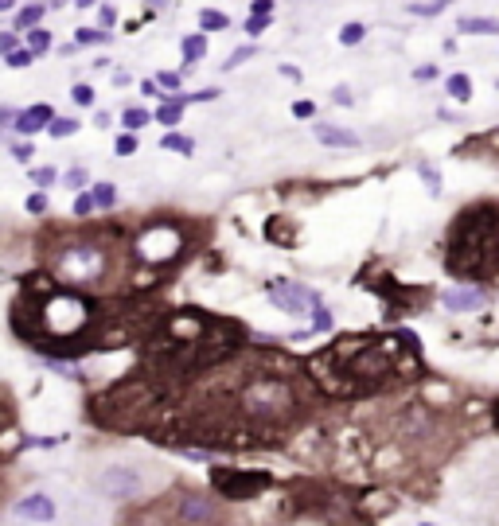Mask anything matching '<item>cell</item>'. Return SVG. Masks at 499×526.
I'll return each instance as SVG.
<instances>
[{"instance_id":"obj_1","label":"cell","mask_w":499,"mask_h":526,"mask_svg":"<svg viewBox=\"0 0 499 526\" xmlns=\"http://www.w3.org/2000/svg\"><path fill=\"white\" fill-rule=\"evenodd\" d=\"M496 218L499 211L491 203H480L472 211H464L452 227L449 238V273L456 277H487L496 269V250H499V234H496Z\"/></svg>"},{"instance_id":"obj_2","label":"cell","mask_w":499,"mask_h":526,"mask_svg":"<svg viewBox=\"0 0 499 526\" xmlns=\"http://www.w3.org/2000/svg\"><path fill=\"white\" fill-rule=\"evenodd\" d=\"M94 323V304L74 293V288H51L47 297L36 304V332L39 339H55V343H74L82 339Z\"/></svg>"},{"instance_id":"obj_3","label":"cell","mask_w":499,"mask_h":526,"mask_svg":"<svg viewBox=\"0 0 499 526\" xmlns=\"http://www.w3.org/2000/svg\"><path fill=\"white\" fill-rule=\"evenodd\" d=\"M238 413L257 425H277L297 413V394L281 374H257V378H246L238 390Z\"/></svg>"},{"instance_id":"obj_4","label":"cell","mask_w":499,"mask_h":526,"mask_svg":"<svg viewBox=\"0 0 499 526\" xmlns=\"http://www.w3.org/2000/svg\"><path fill=\"white\" fill-rule=\"evenodd\" d=\"M110 273V253L97 242H67L55 250V277L67 288H90Z\"/></svg>"},{"instance_id":"obj_5","label":"cell","mask_w":499,"mask_h":526,"mask_svg":"<svg viewBox=\"0 0 499 526\" xmlns=\"http://www.w3.org/2000/svg\"><path fill=\"white\" fill-rule=\"evenodd\" d=\"M183 250H187V234H183V227L172 222V218L148 222L133 242L137 262H145V265H172Z\"/></svg>"},{"instance_id":"obj_6","label":"cell","mask_w":499,"mask_h":526,"mask_svg":"<svg viewBox=\"0 0 499 526\" xmlns=\"http://www.w3.org/2000/svg\"><path fill=\"white\" fill-rule=\"evenodd\" d=\"M211 483H215V491H219L222 499H254V495H262V491L269 488V476L266 472H246V468H215L211 472Z\"/></svg>"},{"instance_id":"obj_7","label":"cell","mask_w":499,"mask_h":526,"mask_svg":"<svg viewBox=\"0 0 499 526\" xmlns=\"http://www.w3.org/2000/svg\"><path fill=\"white\" fill-rule=\"evenodd\" d=\"M269 300L289 316H312V308L320 304V297L305 285H292V281H269Z\"/></svg>"},{"instance_id":"obj_8","label":"cell","mask_w":499,"mask_h":526,"mask_svg":"<svg viewBox=\"0 0 499 526\" xmlns=\"http://www.w3.org/2000/svg\"><path fill=\"white\" fill-rule=\"evenodd\" d=\"M97 488L106 491L110 499H137L141 488H145V479L137 476L133 468H106V472L97 476Z\"/></svg>"},{"instance_id":"obj_9","label":"cell","mask_w":499,"mask_h":526,"mask_svg":"<svg viewBox=\"0 0 499 526\" xmlns=\"http://www.w3.org/2000/svg\"><path fill=\"white\" fill-rule=\"evenodd\" d=\"M176 523H183V526H207V523H215V503L203 499V495H195V491H187V495L176 499Z\"/></svg>"},{"instance_id":"obj_10","label":"cell","mask_w":499,"mask_h":526,"mask_svg":"<svg viewBox=\"0 0 499 526\" xmlns=\"http://www.w3.org/2000/svg\"><path fill=\"white\" fill-rule=\"evenodd\" d=\"M445 308L449 312H476V308H484V288H476V285H464V288H449L445 293Z\"/></svg>"},{"instance_id":"obj_11","label":"cell","mask_w":499,"mask_h":526,"mask_svg":"<svg viewBox=\"0 0 499 526\" xmlns=\"http://www.w3.org/2000/svg\"><path fill=\"white\" fill-rule=\"evenodd\" d=\"M55 117V109L51 106H32V109H24V113H16L12 117V129L16 133H24V137H32V133H39V129H47V121Z\"/></svg>"},{"instance_id":"obj_12","label":"cell","mask_w":499,"mask_h":526,"mask_svg":"<svg viewBox=\"0 0 499 526\" xmlns=\"http://www.w3.org/2000/svg\"><path fill=\"white\" fill-rule=\"evenodd\" d=\"M16 514L20 518H32V523H51L55 518V503L47 495H27V499L16 503Z\"/></svg>"},{"instance_id":"obj_13","label":"cell","mask_w":499,"mask_h":526,"mask_svg":"<svg viewBox=\"0 0 499 526\" xmlns=\"http://www.w3.org/2000/svg\"><path fill=\"white\" fill-rule=\"evenodd\" d=\"M312 133H316L320 144H328V148H355L359 144V137H355L351 129H340V125H312Z\"/></svg>"},{"instance_id":"obj_14","label":"cell","mask_w":499,"mask_h":526,"mask_svg":"<svg viewBox=\"0 0 499 526\" xmlns=\"http://www.w3.org/2000/svg\"><path fill=\"white\" fill-rule=\"evenodd\" d=\"M456 32H464V36H496L499 24L491 16H464L461 24H456Z\"/></svg>"},{"instance_id":"obj_15","label":"cell","mask_w":499,"mask_h":526,"mask_svg":"<svg viewBox=\"0 0 499 526\" xmlns=\"http://www.w3.org/2000/svg\"><path fill=\"white\" fill-rule=\"evenodd\" d=\"M180 51H183V62H199L203 55H207V36H203V32H192V36H183Z\"/></svg>"},{"instance_id":"obj_16","label":"cell","mask_w":499,"mask_h":526,"mask_svg":"<svg viewBox=\"0 0 499 526\" xmlns=\"http://www.w3.org/2000/svg\"><path fill=\"white\" fill-rule=\"evenodd\" d=\"M183 106H187V98H183V94H176L172 102H164V106L156 109V125H176L180 113H183Z\"/></svg>"},{"instance_id":"obj_17","label":"cell","mask_w":499,"mask_h":526,"mask_svg":"<svg viewBox=\"0 0 499 526\" xmlns=\"http://www.w3.org/2000/svg\"><path fill=\"white\" fill-rule=\"evenodd\" d=\"M445 94L456 98V102H468V98H472V78H468V74H449Z\"/></svg>"},{"instance_id":"obj_18","label":"cell","mask_w":499,"mask_h":526,"mask_svg":"<svg viewBox=\"0 0 499 526\" xmlns=\"http://www.w3.org/2000/svg\"><path fill=\"white\" fill-rule=\"evenodd\" d=\"M24 51H32V59H39L43 51H51V32H43V27H32V32H27Z\"/></svg>"},{"instance_id":"obj_19","label":"cell","mask_w":499,"mask_h":526,"mask_svg":"<svg viewBox=\"0 0 499 526\" xmlns=\"http://www.w3.org/2000/svg\"><path fill=\"white\" fill-rule=\"evenodd\" d=\"M43 12H47V4H27V8H20V12H16V27H20V32H24V27H39Z\"/></svg>"},{"instance_id":"obj_20","label":"cell","mask_w":499,"mask_h":526,"mask_svg":"<svg viewBox=\"0 0 499 526\" xmlns=\"http://www.w3.org/2000/svg\"><path fill=\"white\" fill-rule=\"evenodd\" d=\"M90 199H94V207L106 211V207L117 203V187H113V183H94V187H90Z\"/></svg>"},{"instance_id":"obj_21","label":"cell","mask_w":499,"mask_h":526,"mask_svg":"<svg viewBox=\"0 0 499 526\" xmlns=\"http://www.w3.org/2000/svg\"><path fill=\"white\" fill-rule=\"evenodd\" d=\"M199 27H203V32H227V27H231V16L207 8V12L199 16Z\"/></svg>"},{"instance_id":"obj_22","label":"cell","mask_w":499,"mask_h":526,"mask_svg":"<svg viewBox=\"0 0 499 526\" xmlns=\"http://www.w3.org/2000/svg\"><path fill=\"white\" fill-rule=\"evenodd\" d=\"M47 133L55 137V141H62V137H74V133H78V121H74V117H51L47 121Z\"/></svg>"},{"instance_id":"obj_23","label":"cell","mask_w":499,"mask_h":526,"mask_svg":"<svg viewBox=\"0 0 499 526\" xmlns=\"http://www.w3.org/2000/svg\"><path fill=\"white\" fill-rule=\"evenodd\" d=\"M164 148H168V152H183V156H192L195 152V141L192 137H183V133H168V137H164Z\"/></svg>"},{"instance_id":"obj_24","label":"cell","mask_w":499,"mask_h":526,"mask_svg":"<svg viewBox=\"0 0 499 526\" xmlns=\"http://www.w3.org/2000/svg\"><path fill=\"white\" fill-rule=\"evenodd\" d=\"M110 32H106V27H78V36H74V43H78V47H86V43H110Z\"/></svg>"},{"instance_id":"obj_25","label":"cell","mask_w":499,"mask_h":526,"mask_svg":"<svg viewBox=\"0 0 499 526\" xmlns=\"http://www.w3.org/2000/svg\"><path fill=\"white\" fill-rule=\"evenodd\" d=\"M121 125H125V129H129V133H137V129H141V125H148V109H141V106H129V109H125V113H121Z\"/></svg>"},{"instance_id":"obj_26","label":"cell","mask_w":499,"mask_h":526,"mask_svg":"<svg viewBox=\"0 0 499 526\" xmlns=\"http://www.w3.org/2000/svg\"><path fill=\"white\" fill-rule=\"evenodd\" d=\"M367 39V27L363 24H343L340 27V43L343 47H355V43H363Z\"/></svg>"},{"instance_id":"obj_27","label":"cell","mask_w":499,"mask_h":526,"mask_svg":"<svg viewBox=\"0 0 499 526\" xmlns=\"http://www.w3.org/2000/svg\"><path fill=\"white\" fill-rule=\"evenodd\" d=\"M113 152H117V156H133L137 152V137H133V133H121V137L113 141Z\"/></svg>"},{"instance_id":"obj_28","label":"cell","mask_w":499,"mask_h":526,"mask_svg":"<svg viewBox=\"0 0 499 526\" xmlns=\"http://www.w3.org/2000/svg\"><path fill=\"white\" fill-rule=\"evenodd\" d=\"M250 55H254V43H246V47H238V51H231V59L222 62V67H227V71H234V67H242L246 59H250Z\"/></svg>"},{"instance_id":"obj_29","label":"cell","mask_w":499,"mask_h":526,"mask_svg":"<svg viewBox=\"0 0 499 526\" xmlns=\"http://www.w3.org/2000/svg\"><path fill=\"white\" fill-rule=\"evenodd\" d=\"M4 62H8V67H16V71H20V67H27V62H36V59H32V51L16 47V51H8V55H4Z\"/></svg>"},{"instance_id":"obj_30","label":"cell","mask_w":499,"mask_h":526,"mask_svg":"<svg viewBox=\"0 0 499 526\" xmlns=\"http://www.w3.org/2000/svg\"><path fill=\"white\" fill-rule=\"evenodd\" d=\"M71 98L78 102V106H94V86H86V82H78L71 90Z\"/></svg>"},{"instance_id":"obj_31","label":"cell","mask_w":499,"mask_h":526,"mask_svg":"<svg viewBox=\"0 0 499 526\" xmlns=\"http://www.w3.org/2000/svg\"><path fill=\"white\" fill-rule=\"evenodd\" d=\"M266 27H269V16H246V32H250V39L262 36Z\"/></svg>"},{"instance_id":"obj_32","label":"cell","mask_w":499,"mask_h":526,"mask_svg":"<svg viewBox=\"0 0 499 526\" xmlns=\"http://www.w3.org/2000/svg\"><path fill=\"white\" fill-rule=\"evenodd\" d=\"M32 183H36V187H51V183H55V168H36V172H32Z\"/></svg>"},{"instance_id":"obj_33","label":"cell","mask_w":499,"mask_h":526,"mask_svg":"<svg viewBox=\"0 0 499 526\" xmlns=\"http://www.w3.org/2000/svg\"><path fill=\"white\" fill-rule=\"evenodd\" d=\"M312 312H316V316H312V332H328V328H332V316H328V308H320V304H316V308H312Z\"/></svg>"},{"instance_id":"obj_34","label":"cell","mask_w":499,"mask_h":526,"mask_svg":"<svg viewBox=\"0 0 499 526\" xmlns=\"http://www.w3.org/2000/svg\"><path fill=\"white\" fill-rule=\"evenodd\" d=\"M417 172H421V180L429 183V192L437 195V192H441V176H437V172H433V168H429V164H421V168H417Z\"/></svg>"},{"instance_id":"obj_35","label":"cell","mask_w":499,"mask_h":526,"mask_svg":"<svg viewBox=\"0 0 499 526\" xmlns=\"http://www.w3.org/2000/svg\"><path fill=\"white\" fill-rule=\"evenodd\" d=\"M312 113H316V106H312V102H305V98H301V102H292V117L308 121V117H312Z\"/></svg>"},{"instance_id":"obj_36","label":"cell","mask_w":499,"mask_h":526,"mask_svg":"<svg viewBox=\"0 0 499 526\" xmlns=\"http://www.w3.org/2000/svg\"><path fill=\"white\" fill-rule=\"evenodd\" d=\"M27 211H32V215H43V211H47V195H43V192L27 195Z\"/></svg>"},{"instance_id":"obj_37","label":"cell","mask_w":499,"mask_h":526,"mask_svg":"<svg viewBox=\"0 0 499 526\" xmlns=\"http://www.w3.org/2000/svg\"><path fill=\"white\" fill-rule=\"evenodd\" d=\"M90 211H94V199H90V192H86V195H78V199H74V215L86 218Z\"/></svg>"},{"instance_id":"obj_38","label":"cell","mask_w":499,"mask_h":526,"mask_svg":"<svg viewBox=\"0 0 499 526\" xmlns=\"http://www.w3.org/2000/svg\"><path fill=\"white\" fill-rule=\"evenodd\" d=\"M441 8H445V0H437V4H410V12L414 16H437Z\"/></svg>"},{"instance_id":"obj_39","label":"cell","mask_w":499,"mask_h":526,"mask_svg":"<svg viewBox=\"0 0 499 526\" xmlns=\"http://www.w3.org/2000/svg\"><path fill=\"white\" fill-rule=\"evenodd\" d=\"M156 86H164V90H176V86H180V74L160 71V74H156Z\"/></svg>"},{"instance_id":"obj_40","label":"cell","mask_w":499,"mask_h":526,"mask_svg":"<svg viewBox=\"0 0 499 526\" xmlns=\"http://www.w3.org/2000/svg\"><path fill=\"white\" fill-rule=\"evenodd\" d=\"M62 183H67V187H82V183H86V172H82V168H74V172H67V176H62Z\"/></svg>"},{"instance_id":"obj_41","label":"cell","mask_w":499,"mask_h":526,"mask_svg":"<svg viewBox=\"0 0 499 526\" xmlns=\"http://www.w3.org/2000/svg\"><path fill=\"white\" fill-rule=\"evenodd\" d=\"M16 47H20L16 32H4V36H0V55H8V51H16Z\"/></svg>"},{"instance_id":"obj_42","label":"cell","mask_w":499,"mask_h":526,"mask_svg":"<svg viewBox=\"0 0 499 526\" xmlns=\"http://www.w3.org/2000/svg\"><path fill=\"white\" fill-rule=\"evenodd\" d=\"M12 156L20 160V164H27V160L36 156V148H32V144H12Z\"/></svg>"},{"instance_id":"obj_43","label":"cell","mask_w":499,"mask_h":526,"mask_svg":"<svg viewBox=\"0 0 499 526\" xmlns=\"http://www.w3.org/2000/svg\"><path fill=\"white\" fill-rule=\"evenodd\" d=\"M332 102H336V106H351V90H347V86H336V90H332Z\"/></svg>"},{"instance_id":"obj_44","label":"cell","mask_w":499,"mask_h":526,"mask_svg":"<svg viewBox=\"0 0 499 526\" xmlns=\"http://www.w3.org/2000/svg\"><path fill=\"white\" fill-rule=\"evenodd\" d=\"M273 12V0H254L250 4V16H269Z\"/></svg>"},{"instance_id":"obj_45","label":"cell","mask_w":499,"mask_h":526,"mask_svg":"<svg viewBox=\"0 0 499 526\" xmlns=\"http://www.w3.org/2000/svg\"><path fill=\"white\" fill-rule=\"evenodd\" d=\"M414 78H417V82H429V78H437V67H417Z\"/></svg>"},{"instance_id":"obj_46","label":"cell","mask_w":499,"mask_h":526,"mask_svg":"<svg viewBox=\"0 0 499 526\" xmlns=\"http://www.w3.org/2000/svg\"><path fill=\"white\" fill-rule=\"evenodd\" d=\"M141 94H148V98H152V94H156V98H168V94H160V90H156V82H152V78H145V82H141Z\"/></svg>"},{"instance_id":"obj_47","label":"cell","mask_w":499,"mask_h":526,"mask_svg":"<svg viewBox=\"0 0 499 526\" xmlns=\"http://www.w3.org/2000/svg\"><path fill=\"white\" fill-rule=\"evenodd\" d=\"M12 117H16V109H8V106H0V125H12Z\"/></svg>"},{"instance_id":"obj_48","label":"cell","mask_w":499,"mask_h":526,"mask_svg":"<svg viewBox=\"0 0 499 526\" xmlns=\"http://www.w3.org/2000/svg\"><path fill=\"white\" fill-rule=\"evenodd\" d=\"M97 16H102V27H110V24H113V8H102Z\"/></svg>"},{"instance_id":"obj_49","label":"cell","mask_w":499,"mask_h":526,"mask_svg":"<svg viewBox=\"0 0 499 526\" xmlns=\"http://www.w3.org/2000/svg\"><path fill=\"white\" fill-rule=\"evenodd\" d=\"M16 8V0H0V12H12Z\"/></svg>"},{"instance_id":"obj_50","label":"cell","mask_w":499,"mask_h":526,"mask_svg":"<svg viewBox=\"0 0 499 526\" xmlns=\"http://www.w3.org/2000/svg\"><path fill=\"white\" fill-rule=\"evenodd\" d=\"M74 4H78V8H94L97 0H74Z\"/></svg>"}]
</instances>
